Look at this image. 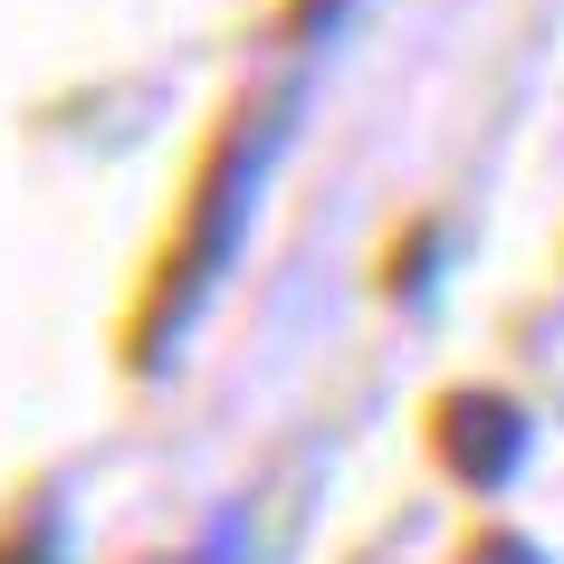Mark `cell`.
Here are the masks:
<instances>
[{"label":"cell","instance_id":"1","mask_svg":"<svg viewBox=\"0 0 564 564\" xmlns=\"http://www.w3.org/2000/svg\"><path fill=\"white\" fill-rule=\"evenodd\" d=\"M278 124H288V87H249L202 134V153H192V173L173 192V220H163L144 278H134V306L116 326V364L134 383H153L182 355V335L202 326L210 288L230 278L239 239H249V210H259V182H268V153H278Z\"/></svg>","mask_w":564,"mask_h":564},{"label":"cell","instance_id":"2","mask_svg":"<svg viewBox=\"0 0 564 564\" xmlns=\"http://www.w3.org/2000/svg\"><path fill=\"white\" fill-rule=\"evenodd\" d=\"M421 441H431V459H441L449 488H469V498H507L517 469H527V449H535V421H527V402L498 392V383H449V392H431Z\"/></svg>","mask_w":564,"mask_h":564},{"label":"cell","instance_id":"3","mask_svg":"<svg viewBox=\"0 0 564 564\" xmlns=\"http://www.w3.org/2000/svg\"><path fill=\"white\" fill-rule=\"evenodd\" d=\"M345 10H355V0H278V39H288V48H306V39H326Z\"/></svg>","mask_w":564,"mask_h":564},{"label":"cell","instance_id":"4","mask_svg":"<svg viewBox=\"0 0 564 564\" xmlns=\"http://www.w3.org/2000/svg\"><path fill=\"white\" fill-rule=\"evenodd\" d=\"M459 564H545V545L517 535V527H478L469 545H459Z\"/></svg>","mask_w":564,"mask_h":564},{"label":"cell","instance_id":"5","mask_svg":"<svg viewBox=\"0 0 564 564\" xmlns=\"http://www.w3.org/2000/svg\"><path fill=\"white\" fill-rule=\"evenodd\" d=\"M0 564H48V527H0Z\"/></svg>","mask_w":564,"mask_h":564}]
</instances>
